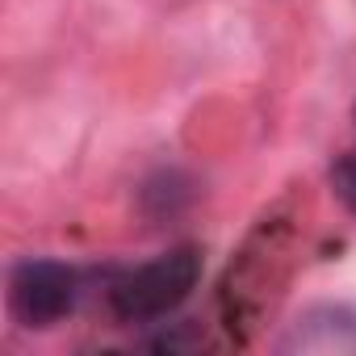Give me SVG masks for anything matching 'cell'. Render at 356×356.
Returning <instances> with one entry per match:
<instances>
[{
  "instance_id": "cell-1",
  "label": "cell",
  "mask_w": 356,
  "mask_h": 356,
  "mask_svg": "<svg viewBox=\"0 0 356 356\" xmlns=\"http://www.w3.org/2000/svg\"><path fill=\"white\" fill-rule=\"evenodd\" d=\"M202 281L197 248H172L138 268H126L109 285V310L122 323H151L181 306Z\"/></svg>"
},
{
  "instance_id": "cell-2",
  "label": "cell",
  "mask_w": 356,
  "mask_h": 356,
  "mask_svg": "<svg viewBox=\"0 0 356 356\" xmlns=\"http://www.w3.org/2000/svg\"><path fill=\"white\" fill-rule=\"evenodd\" d=\"M80 273L59 260H22L9 273V306L22 327H55L76 310Z\"/></svg>"
},
{
  "instance_id": "cell-3",
  "label": "cell",
  "mask_w": 356,
  "mask_h": 356,
  "mask_svg": "<svg viewBox=\"0 0 356 356\" xmlns=\"http://www.w3.org/2000/svg\"><path fill=\"white\" fill-rule=\"evenodd\" d=\"M281 352H314V356L356 352V314L348 306H331V302L310 306L289 323Z\"/></svg>"
},
{
  "instance_id": "cell-4",
  "label": "cell",
  "mask_w": 356,
  "mask_h": 356,
  "mask_svg": "<svg viewBox=\"0 0 356 356\" xmlns=\"http://www.w3.org/2000/svg\"><path fill=\"white\" fill-rule=\"evenodd\" d=\"M331 189H335V197L356 214V155H343V159L331 168Z\"/></svg>"
}]
</instances>
